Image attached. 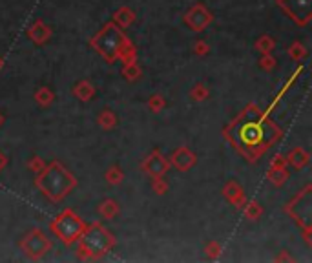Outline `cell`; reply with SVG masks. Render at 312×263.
<instances>
[{
    "label": "cell",
    "instance_id": "obj_1",
    "mask_svg": "<svg viewBox=\"0 0 312 263\" xmlns=\"http://www.w3.org/2000/svg\"><path fill=\"white\" fill-rule=\"evenodd\" d=\"M223 134L241 155L254 163L280 139L281 130L259 112L258 106L249 105Z\"/></svg>",
    "mask_w": 312,
    "mask_h": 263
},
{
    "label": "cell",
    "instance_id": "obj_5",
    "mask_svg": "<svg viewBox=\"0 0 312 263\" xmlns=\"http://www.w3.org/2000/svg\"><path fill=\"white\" fill-rule=\"evenodd\" d=\"M84 227H86V225H84V221L79 218L77 214L73 212V210L66 209L53 219V223H51V232H53L55 236L59 238L62 243L73 245V243L81 238Z\"/></svg>",
    "mask_w": 312,
    "mask_h": 263
},
{
    "label": "cell",
    "instance_id": "obj_20",
    "mask_svg": "<svg viewBox=\"0 0 312 263\" xmlns=\"http://www.w3.org/2000/svg\"><path fill=\"white\" fill-rule=\"evenodd\" d=\"M35 101L41 106H50L53 103V91L50 88H41V90L35 93Z\"/></svg>",
    "mask_w": 312,
    "mask_h": 263
},
{
    "label": "cell",
    "instance_id": "obj_6",
    "mask_svg": "<svg viewBox=\"0 0 312 263\" xmlns=\"http://www.w3.org/2000/svg\"><path fill=\"white\" fill-rule=\"evenodd\" d=\"M287 212L296 219L298 225H301L308 238L310 232V212H312V201H310V186H307L298 198H294L292 203L287 205Z\"/></svg>",
    "mask_w": 312,
    "mask_h": 263
},
{
    "label": "cell",
    "instance_id": "obj_17",
    "mask_svg": "<svg viewBox=\"0 0 312 263\" xmlns=\"http://www.w3.org/2000/svg\"><path fill=\"white\" fill-rule=\"evenodd\" d=\"M99 212H100V216H102L104 219H112L119 214V205L115 203L113 200L104 201V203H100Z\"/></svg>",
    "mask_w": 312,
    "mask_h": 263
},
{
    "label": "cell",
    "instance_id": "obj_28",
    "mask_svg": "<svg viewBox=\"0 0 312 263\" xmlns=\"http://www.w3.org/2000/svg\"><path fill=\"white\" fill-rule=\"evenodd\" d=\"M247 212V216H249L250 219H258L259 218V214H261V209H259V205H249V209L245 210Z\"/></svg>",
    "mask_w": 312,
    "mask_h": 263
},
{
    "label": "cell",
    "instance_id": "obj_25",
    "mask_svg": "<svg viewBox=\"0 0 312 263\" xmlns=\"http://www.w3.org/2000/svg\"><path fill=\"white\" fill-rule=\"evenodd\" d=\"M289 55H290V57H292L294 60H301V59L305 57V55H307V50H305V48H303L301 44H298V42H296V44L290 46Z\"/></svg>",
    "mask_w": 312,
    "mask_h": 263
},
{
    "label": "cell",
    "instance_id": "obj_12",
    "mask_svg": "<svg viewBox=\"0 0 312 263\" xmlns=\"http://www.w3.org/2000/svg\"><path fill=\"white\" fill-rule=\"evenodd\" d=\"M27 35H29V39H31L35 44H44V42L51 37V29L46 26L42 20H37V22L29 27Z\"/></svg>",
    "mask_w": 312,
    "mask_h": 263
},
{
    "label": "cell",
    "instance_id": "obj_4",
    "mask_svg": "<svg viewBox=\"0 0 312 263\" xmlns=\"http://www.w3.org/2000/svg\"><path fill=\"white\" fill-rule=\"evenodd\" d=\"M77 241H79V254L84 259L102 258L115 245V238H113V234L104 227L102 223L86 225Z\"/></svg>",
    "mask_w": 312,
    "mask_h": 263
},
{
    "label": "cell",
    "instance_id": "obj_32",
    "mask_svg": "<svg viewBox=\"0 0 312 263\" xmlns=\"http://www.w3.org/2000/svg\"><path fill=\"white\" fill-rule=\"evenodd\" d=\"M6 163H8V159H6V157H4V155L0 154V170H2V168H4V167H6Z\"/></svg>",
    "mask_w": 312,
    "mask_h": 263
},
{
    "label": "cell",
    "instance_id": "obj_11",
    "mask_svg": "<svg viewBox=\"0 0 312 263\" xmlns=\"http://www.w3.org/2000/svg\"><path fill=\"white\" fill-rule=\"evenodd\" d=\"M172 167H176L177 170H181V172H186V170H190L195 163H197V157L195 154L192 152L188 146H181V148H177L176 152L172 154V157L168 159Z\"/></svg>",
    "mask_w": 312,
    "mask_h": 263
},
{
    "label": "cell",
    "instance_id": "obj_14",
    "mask_svg": "<svg viewBox=\"0 0 312 263\" xmlns=\"http://www.w3.org/2000/svg\"><path fill=\"white\" fill-rule=\"evenodd\" d=\"M287 161H289L294 168H303V167H307V163H308V154L303 148H294L289 154Z\"/></svg>",
    "mask_w": 312,
    "mask_h": 263
},
{
    "label": "cell",
    "instance_id": "obj_34",
    "mask_svg": "<svg viewBox=\"0 0 312 263\" xmlns=\"http://www.w3.org/2000/svg\"><path fill=\"white\" fill-rule=\"evenodd\" d=\"M2 121H4V119H2V115H0V124H2Z\"/></svg>",
    "mask_w": 312,
    "mask_h": 263
},
{
    "label": "cell",
    "instance_id": "obj_24",
    "mask_svg": "<svg viewBox=\"0 0 312 263\" xmlns=\"http://www.w3.org/2000/svg\"><path fill=\"white\" fill-rule=\"evenodd\" d=\"M258 50L261 51V53H268V51L272 50V48H274V41H272L270 37L268 35H263L261 39H259L258 41Z\"/></svg>",
    "mask_w": 312,
    "mask_h": 263
},
{
    "label": "cell",
    "instance_id": "obj_29",
    "mask_svg": "<svg viewBox=\"0 0 312 263\" xmlns=\"http://www.w3.org/2000/svg\"><path fill=\"white\" fill-rule=\"evenodd\" d=\"M274 59H272L270 55L268 53H265V57H263V62H261V68L263 70H270V68H274Z\"/></svg>",
    "mask_w": 312,
    "mask_h": 263
},
{
    "label": "cell",
    "instance_id": "obj_8",
    "mask_svg": "<svg viewBox=\"0 0 312 263\" xmlns=\"http://www.w3.org/2000/svg\"><path fill=\"white\" fill-rule=\"evenodd\" d=\"M278 4L299 26H307L310 22L312 0H278Z\"/></svg>",
    "mask_w": 312,
    "mask_h": 263
},
{
    "label": "cell",
    "instance_id": "obj_21",
    "mask_svg": "<svg viewBox=\"0 0 312 263\" xmlns=\"http://www.w3.org/2000/svg\"><path fill=\"white\" fill-rule=\"evenodd\" d=\"M139 73H141V70H139V66H137L135 60H133V62L124 64V68H122V75H124L126 79H130V81L139 77Z\"/></svg>",
    "mask_w": 312,
    "mask_h": 263
},
{
    "label": "cell",
    "instance_id": "obj_16",
    "mask_svg": "<svg viewBox=\"0 0 312 263\" xmlns=\"http://www.w3.org/2000/svg\"><path fill=\"white\" fill-rule=\"evenodd\" d=\"M268 179H270L274 185H283V183L287 181V177H289V172L285 170V167H270V170H268Z\"/></svg>",
    "mask_w": 312,
    "mask_h": 263
},
{
    "label": "cell",
    "instance_id": "obj_23",
    "mask_svg": "<svg viewBox=\"0 0 312 263\" xmlns=\"http://www.w3.org/2000/svg\"><path fill=\"white\" fill-rule=\"evenodd\" d=\"M122 172L119 170V167H113V168H110L108 172H106V181L108 183H113V185H117V183H121L122 181Z\"/></svg>",
    "mask_w": 312,
    "mask_h": 263
},
{
    "label": "cell",
    "instance_id": "obj_3",
    "mask_svg": "<svg viewBox=\"0 0 312 263\" xmlns=\"http://www.w3.org/2000/svg\"><path fill=\"white\" fill-rule=\"evenodd\" d=\"M35 186L48 200L60 201L77 186V179L59 161H53L50 165H44V168L37 174Z\"/></svg>",
    "mask_w": 312,
    "mask_h": 263
},
{
    "label": "cell",
    "instance_id": "obj_31",
    "mask_svg": "<svg viewBox=\"0 0 312 263\" xmlns=\"http://www.w3.org/2000/svg\"><path fill=\"white\" fill-rule=\"evenodd\" d=\"M206 252H208V256H210V254L217 256V254H219V245H217V243H212V245H208V247H206Z\"/></svg>",
    "mask_w": 312,
    "mask_h": 263
},
{
    "label": "cell",
    "instance_id": "obj_22",
    "mask_svg": "<svg viewBox=\"0 0 312 263\" xmlns=\"http://www.w3.org/2000/svg\"><path fill=\"white\" fill-rule=\"evenodd\" d=\"M190 97L194 101H204L208 97V90H206V86L204 84H195L194 86V90H192V93H190Z\"/></svg>",
    "mask_w": 312,
    "mask_h": 263
},
{
    "label": "cell",
    "instance_id": "obj_15",
    "mask_svg": "<svg viewBox=\"0 0 312 263\" xmlns=\"http://www.w3.org/2000/svg\"><path fill=\"white\" fill-rule=\"evenodd\" d=\"M73 93H75V97H77V99H81V101H84V103H86V101H90L91 97L95 95V90H93V86H91L88 81H81L77 86H75Z\"/></svg>",
    "mask_w": 312,
    "mask_h": 263
},
{
    "label": "cell",
    "instance_id": "obj_18",
    "mask_svg": "<svg viewBox=\"0 0 312 263\" xmlns=\"http://www.w3.org/2000/svg\"><path fill=\"white\" fill-rule=\"evenodd\" d=\"M133 18H135V15L131 13V11H130L128 8L119 9L117 13H115V22L121 24L122 27H128V26H130V24L133 22Z\"/></svg>",
    "mask_w": 312,
    "mask_h": 263
},
{
    "label": "cell",
    "instance_id": "obj_9",
    "mask_svg": "<svg viewBox=\"0 0 312 263\" xmlns=\"http://www.w3.org/2000/svg\"><path fill=\"white\" fill-rule=\"evenodd\" d=\"M210 22H212V13L203 4H195L185 15V24L194 31H203Z\"/></svg>",
    "mask_w": 312,
    "mask_h": 263
},
{
    "label": "cell",
    "instance_id": "obj_27",
    "mask_svg": "<svg viewBox=\"0 0 312 263\" xmlns=\"http://www.w3.org/2000/svg\"><path fill=\"white\" fill-rule=\"evenodd\" d=\"M154 190L157 192V194H164V192L168 190V185H166V181H163V177H155L154 179Z\"/></svg>",
    "mask_w": 312,
    "mask_h": 263
},
{
    "label": "cell",
    "instance_id": "obj_7",
    "mask_svg": "<svg viewBox=\"0 0 312 263\" xmlns=\"http://www.w3.org/2000/svg\"><path fill=\"white\" fill-rule=\"evenodd\" d=\"M20 249L31 259H41L42 256H46L50 252L51 241L48 240V236L42 231H31L20 241Z\"/></svg>",
    "mask_w": 312,
    "mask_h": 263
},
{
    "label": "cell",
    "instance_id": "obj_13",
    "mask_svg": "<svg viewBox=\"0 0 312 263\" xmlns=\"http://www.w3.org/2000/svg\"><path fill=\"white\" fill-rule=\"evenodd\" d=\"M223 194H225V198H226L228 201H230L232 205H235V207H243V203H245L243 188H241V186L237 185L235 181L228 183V185L225 186Z\"/></svg>",
    "mask_w": 312,
    "mask_h": 263
},
{
    "label": "cell",
    "instance_id": "obj_2",
    "mask_svg": "<svg viewBox=\"0 0 312 263\" xmlns=\"http://www.w3.org/2000/svg\"><path fill=\"white\" fill-rule=\"evenodd\" d=\"M91 46L102 55L108 62H115L121 59L124 64L135 60V48L126 39V35L119 29L117 24H106V26L91 39Z\"/></svg>",
    "mask_w": 312,
    "mask_h": 263
},
{
    "label": "cell",
    "instance_id": "obj_19",
    "mask_svg": "<svg viewBox=\"0 0 312 263\" xmlns=\"http://www.w3.org/2000/svg\"><path fill=\"white\" fill-rule=\"evenodd\" d=\"M99 124L104 128V130H112V128L117 124V117L113 115V112H110V110H104L102 114L99 115Z\"/></svg>",
    "mask_w": 312,
    "mask_h": 263
},
{
    "label": "cell",
    "instance_id": "obj_26",
    "mask_svg": "<svg viewBox=\"0 0 312 263\" xmlns=\"http://www.w3.org/2000/svg\"><path fill=\"white\" fill-rule=\"evenodd\" d=\"M150 110H154V112H161V110L164 108V105H166V103H164V99L161 95H154L152 97V99H150Z\"/></svg>",
    "mask_w": 312,
    "mask_h": 263
},
{
    "label": "cell",
    "instance_id": "obj_33",
    "mask_svg": "<svg viewBox=\"0 0 312 263\" xmlns=\"http://www.w3.org/2000/svg\"><path fill=\"white\" fill-rule=\"evenodd\" d=\"M2 62H4V60H2V57H0V66H2Z\"/></svg>",
    "mask_w": 312,
    "mask_h": 263
},
{
    "label": "cell",
    "instance_id": "obj_30",
    "mask_svg": "<svg viewBox=\"0 0 312 263\" xmlns=\"http://www.w3.org/2000/svg\"><path fill=\"white\" fill-rule=\"evenodd\" d=\"M194 50H195V53L203 55V53H206V51H208V46L204 44L203 41H201V42H197V44H194Z\"/></svg>",
    "mask_w": 312,
    "mask_h": 263
},
{
    "label": "cell",
    "instance_id": "obj_10",
    "mask_svg": "<svg viewBox=\"0 0 312 263\" xmlns=\"http://www.w3.org/2000/svg\"><path fill=\"white\" fill-rule=\"evenodd\" d=\"M168 168H170V161L166 157L161 155V152H152L148 157L145 159V163H143V170L148 174L152 179L155 177H164V174L168 172Z\"/></svg>",
    "mask_w": 312,
    "mask_h": 263
}]
</instances>
